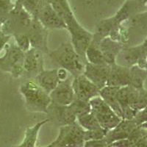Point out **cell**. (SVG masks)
<instances>
[{"label":"cell","mask_w":147,"mask_h":147,"mask_svg":"<svg viewBox=\"0 0 147 147\" xmlns=\"http://www.w3.org/2000/svg\"><path fill=\"white\" fill-rule=\"evenodd\" d=\"M130 84L129 68L115 63L110 65L107 85L113 87H125Z\"/></svg>","instance_id":"cell-18"},{"label":"cell","mask_w":147,"mask_h":147,"mask_svg":"<svg viewBox=\"0 0 147 147\" xmlns=\"http://www.w3.org/2000/svg\"><path fill=\"white\" fill-rule=\"evenodd\" d=\"M72 80L69 77L63 81H60L58 85L49 94L51 102L59 105H69L75 99L71 85Z\"/></svg>","instance_id":"cell-14"},{"label":"cell","mask_w":147,"mask_h":147,"mask_svg":"<svg viewBox=\"0 0 147 147\" xmlns=\"http://www.w3.org/2000/svg\"><path fill=\"white\" fill-rule=\"evenodd\" d=\"M20 92L25 100L27 110L34 113L47 114V107L51 103L49 94L44 91L33 79L28 80L20 86Z\"/></svg>","instance_id":"cell-3"},{"label":"cell","mask_w":147,"mask_h":147,"mask_svg":"<svg viewBox=\"0 0 147 147\" xmlns=\"http://www.w3.org/2000/svg\"><path fill=\"white\" fill-rule=\"evenodd\" d=\"M113 147H147L146 123L138 126L125 139L110 144Z\"/></svg>","instance_id":"cell-16"},{"label":"cell","mask_w":147,"mask_h":147,"mask_svg":"<svg viewBox=\"0 0 147 147\" xmlns=\"http://www.w3.org/2000/svg\"><path fill=\"white\" fill-rule=\"evenodd\" d=\"M47 119L55 124L63 127L71 124L77 121V116L72 112L69 105H59L51 102L47 107Z\"/></svg>","instance_id":"cell-13"},{"label":"cell","mask_w":147,"mask_h":147,"mask_svg":"<svg viewBox=\"0 0 147 147\" xmlns=\"http://www.w3.org/2000/svg\"><path fill=\"white\" fill-rule=\"evenodd\" d=\"M147 41H144L136 46H124L116 58V63L127 67L138 65L146 69Z\"/></svg>","instance_id":"cell-5"},{"label":"cell","mask_w":147,"mask_h":147,"mask_svg":"<svg viewBox=\"0 0 147 147\" xmlns=\"http://www.w3.org/2000/svg\"><path fill=\"white\" fill-rule=\"evenodd\" d=\"M107 131L105 129L101 128L95 130H85L84 132V139L85 141L92 140H99L105 137Z\"/></svg>","instance_id":"cell-29"},{"label":"cell","mask_w":147,"mask_h":147,"mask_svg":"<svg viewBox=\"0 0 147 147\" xmlns=\"http://www.w3.org/2000/svg\"><path fill=\"white\" fill-rule=\"evenodd\" d=\"M48 55L52 61L60 68L65 69L72 77L83 73L85 65L87 63L77 53L71 42L62 43L57 49L49 50Z\"/></svg>","instance_id":"cell-2"},{"label":"cell","mask_w":147,"mask_h":147,"mask_svg":"<svg viewBox=\"0 0 147 147\" xmlns=\"http://www.w3.org/2000/svg\"><path fill=\"white\" fill-rule=\"evenodd\" d=\"M124 47L121 43L113 40L110 37L102 39L99 44L105 61L109 65L116 63L117 56Z\"/></svg>","instance_id":"cell-19"},{"label":"cell","mask_w":147,"mask_h":147,"mask_svg":"<svg viewBox=\"0 0 147 147\" xmlns=\"http://www.w3.org/2000/svg\"><path fill=\"white\" fill-rule=\"evenodd\" d=\"M117 99L121 108V119L132 120L138 111L146 108V89H138L130 85L119 88Z\"/></svg>","instance_id":"cell-1"},{"label":"cell","mask_w":147,"mask_h":147,"mask_svg":"<svg viewBox=\"0 0 147 147\" xmlns=\"http://www.w3.org/2000/svg\"><path fill=\"white\" fill-rule=\"evenodd\" d=\"M26 35L30 39L31 47L38 49L43 53H49V31L35 17L32 18L31 24L26 32Z\"/></svg>","instance_id":"cell-10"},{"label":"cell","mask_w":147,"mask_h":147,"mask_svg":"<svg viewBox=\"0 0 147 147\" xmlns=\"http://www.w3.org/2000/svg\"><path fill=\"white\" fill-rule=\"evenodd\" d=\"M42 0H16V3L21 5L30 15L35 17Z\"/></svg>","instance_id":"cell-27"},{"label":"cell","mask_w":147,"mask_h":147,"mask_svg":"<svg viewBox=\"0 0 147 147\" xmlns=\"http://www.w3.org/2000/svg\"><path fill=\"white\" fill-rule=\"evenodd\" d=\"M45 147H55V141L54 140L53 142L51 143L50 144H49L48 146H45Z\"/></svg>","instance_id":"cell-35"},{"label":"cell","mask_w":147,"mask_h":147,"mask_svg":"<svg viewBox=\"0 0 147 147\" xmlns=\"http://www.w3.org/2000/svg\"><path fill=\"white\" fill-rule=\"evenodd\" d=\"M48 122H49V120L48 119H46L41 121L38 122L36 124H35L32 127H27L26 129L24 138V140L22 144L14 147H35L39 131L41 129V127Z\"/></svg>","instance_id":"cell-22"},{"label":"cell","mask_w":147,"mask_h":147,"mask_svg":"<svg viewBox=\"0 0 147 147\" xmlns=\"http://www.w3.org/2000/svg\"><path fill=\"white\" fill-rule=\"evenodd\" d=\"M89 102L90 112L95 116L100 127L105 130L112 129L122 120L100 96L94 97Z\"/></svg>","instance_id":"cell-6"},{"label":"cell","mask_w":147,"mask_h":147,"mask_svg":"<svg viewBox=\"0 0 147 147\" xmlns=\"http://www.w3.org/2000/svg\"><path fill=\"white\" fill-rule=\"evenodd\" d=\"M5 49V55L0 57V70L10 74L14 78L22 77L24 52L14 43L7 44Z\"/></svg>","instance_id":"cell-4"},{"label":"cell","mask_w":147,"mask_h":147,"mask_svg":"<svg viewBox=\"0 0 147 147\" xmlns=\"http://www.w3.org/2000/svg\"><path fill=\"white\" fill-rule=\"evenodd\" d=\"M85 129L77 121L60 127L57 138L55 140V147H82L85 143Z\"/></svg>","instance_id":"cell-7"},{"label":"cell","mask_w":147,"mask_h":147,"mask_svg":"<svg viewBox=\"0 0 147 147\" xmlns=\"http://www.w3.org/2000/svg\"><path fill=\"white\" fill-rule=\"evenodd\" d=\"M69 105L71 109L72 112L77 117L79 115L90 112V105L89 102H85V101L75 98Z\"/></svg>","instance_id":"cell-26"},{"label":"cell","mask_w":147,"mask_h":147,"mask_svg":"<svg viewBox=\"0 0 147 147\" xmlns=\"http://www.w3.org/2000/svg\"><path fill=\"white\" fill-rule=\"evenodd\" d=\"M10 38H11L10 35L4 33L2 30H0V52L5 49V46L8 44Z\"/></svg>","instance_id":"cell-33"},{"label":"cell","mask_w":147,"mask_h":147,"mask_svg":"<svg viewBox=\"0 0 147 147\" xmlns=\"http://www.w3.org/2000/svg\"><path fill=\"white\" fill-rule=\"evenodd\" d=\"M33 80L44 91L49 94L60 82L57 77V69L42 71L33 79Z\"/></svg>","instance_id":"cell-20"},{"label":"cell","mask_w":147,"mask_h":147,"mask_svg":"<svg viewBox=\"0 0 147 147\" xmlns=\"http://www.w3.org/2000/svg\"><path fill=\"white\" fill-rule=\"evenodd\" d=\"M109 144H107L105 138L99 140H92L85 141L82 147H107Z\"/></svg>","instance_id":"cell-30"},{"label":"cell","mask_w":147,"mask_h":147,"mask_svg":"<svg viewBox=\"0 0 147 147\" xmlns=\"http://www.w3.org/2000/svg\"><path fill=\"white\" fill-rule=\"evenodd\" d=\"M71 85L75 98L77 99L89 102L94 97L99 96L100 90L83 74L74 77Z\"/></svg>","instance_id":"cell-12"},{"label":"cell","mask_w":147,"mask_h":147,"mask_svg":"<svg viewBox=\"0 0 147 147\" xmlns=\"http://www.w3.org/2000/svg\"><path fill=\"white\" fill-rule=\"evenodd\" d=\"M119 88L106 85L99 90V96L121 119L122 111L117 99Z\"/></svg>","instance_id":"cell-21"},{"label":"cell","mask_w":147,"mask_h":147,"mask_svg":"<svg viewBox=\"0 0 147 147\" xmlns=\"http://www.w3.org/2000/svg\"><path fill=\"white\" fill-rule=\"evenodd\" d=\"M133 120L136 121L138 126L146 124L147 121V115H146V108H144L141 110L138 111L136 116L133 119Z\"/></svg>","instance_id":"cell-31"},{"label":"cell","mask_w":147,"mask_h":147,"mask_svg":"<svg viewBox=\"0 0 147 147\" xmlns=\"http://www.w3.org/2000/svg\"><path fill=\"white\" fill-rule=\"evenodd\" d=\"M13 37L15 39L16 46L23 52H26L31 48L30 39L25 33L16 34Z\"/></svg>","instance_id":"cell-28"},{"label":"cell","mask_w":147,"mask_h":147,"mask_svg":"<svg viewBox=\"0 0 147 147\" xmlns=\"http://www.w3.org/2000/svg\"><path fill=\"white\" fill-rule=\"evenodd\" d=\"M130 84L129 85L136 88H144L147 78L146 69H141L138 65L129 67Z\"/></svg>","instance_id":"cell-23"},{"label":"cell","mask_w":147,"mask_h":147,"mask_svg":"<svg viewBox=\"0 0 147 147\" xmlns=\"http://www.w3.org/2000/svg\"><path fill=\"white\" fill-rule=\"evenodd\" d=\"M13 6L11 0H0V11L10 13Z\"/></svg>","instance_id":"cell-32"},{"label":"cell","mask_w":147,"mask_h":147,"mask_svg":"<svg viewBox=\"0 0 147 147\" xmlns=\"http://www.w3.org/2000/svg\"><path fill=\"white\" fill-rule=\"evenodd\" d=\"M69 72L63 68L57 69V77H58L60 81H63L66 80L69 77Z\"/></svg>","instance_id":"cell-34"},{"label":"cell","mask_w":147,"mask_h":147,"mask_svg":"<svg viewBox=\"0 0 147 147\" xmlns=\"http://www.w3.org/2000/svg\"><path fill=\"white\" fill-rule=\"evenodd\" d=\"M99 44H96L90 42L85 51V58L88 63L97 65H105L107 64L105 61L102 52L99 47Z\"/></svg>","instance_id":"cell-24"},{"label":"cell","mask_w":147,"mask_h":147,"mask_svg":"<svg viewBox=\"0 0 147 147\" xmlns=\"http://www.w3.org/2000/svg\"><path fill=\"white\" fill-rule=\"evenodd\" d=\"M35 18L47 30H66L63 21L60 18L47 0H42Z\"/></svg>","instance_id":"cell-9"},{"label":"cell","mask_w":147,"mask_h":147,"mask_svg":"<svg viewBox=\"0 0 147 147\" xmlns=\"http://www.w3.org/2000/svg\"><path fill=\"white\" fill-rule=\"evenodd\" d=\"M77 122L85 130H95L102 128L91 112L77 116Z\"/></svg>","instance_id":"cell-25"},{"label":"cell","mask_w":147,"mask_h":147,"mask_svg":"<svg viewBox=\"0 0 147 147\" xmlns=\"http://www.w3.org/2000/svg\"><path fill=\"white\" fill-rule=\"evenodd\" d=\"M49 4L57 13L60 18L63 21L66 30L71 36L83 32L85 29L79 23L72 11L68 0H47Z\"/></svg>","instance_id":"cell-8"},{"label":"cell","mask_w":147,"mask_h":147,"mask_svg":"<svg viewBox=\"0 0 147 147\" xmlns=\"http://www.w3.org/2000/svg\"><path fill=\"white\" fill-rule=\"evenodd\" d=\"M137 127V124L133 119L132 120L122 119L118 124V125L115 126L112 129L107 131L105 139L110 145L115 141L127 138Z\"/></svg>","instance_id":"cell-17"},{"label":"cell","mask_w":147,"mask_h":147,"mask_svg":"<svg viewBox=\"0 0 147 147\" xmlns=\"http://www.w3.org/2000/svg\"><path fill=\"white\" fill-rule=\"evenodd\" d=\"M44 53L35 48H31L24 52V73L28 80L34 79L39 73L44 71Z\"/></svg>","instance_id":"cell-11"},{"label":"cell","mask_w":147,"mask_h":147,"mask_svg":"<svg viewBox=\"0 0 147 147\" xmlns=\"http://www.w3.org/2000/svg\"><path fill=\"white\" fill-rule=\"evenodd\" d=\"M107 147H113V146H110V145H108Z\"/></svg>","instance_id":"cell-36"},{"label":"cell","mask_w":147,"mask_h":147,"mask_svg":"<svg viewBox=\"0 0 147 147\" xmlns=\"http://www.w3.org/2000/svg\"><path fill=\"white\" fill-rule=\"evenodd\" d=\"M110 69V65L107 64L97 65L86 63L82 74L101 90L107 85Z\"/></svg>","instance_id":"cell-15"}]
</instances>
